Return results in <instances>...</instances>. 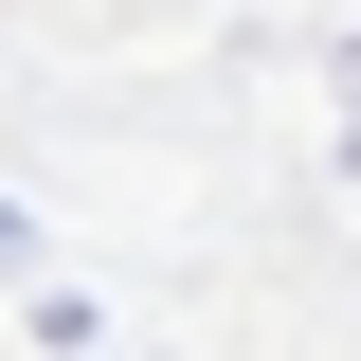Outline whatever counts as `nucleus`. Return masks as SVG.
I'll use <instances>...</instances> for the list:
<instances>
[]
</instances>
